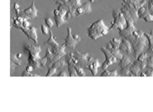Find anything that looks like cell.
<instances>
[{
    "mask_svg": "<svg viewBox=\"0 0 153 112\" xmlns=\"http://www.w3.org/2000/svg\"><path fill=\"white\" fill-rule=\"evenodd\" d=\"M66 46L65 44L60 45L58 47H55V48H52L51 47V50H52L53 54V57H54V61H57L58 60H60L61 58L64 57V56L67 55V53L65 51Z\"/></svg>",
    "mask_w": 153,
    "mask_h": 112,
    "instance_id": "10",
    "label": "cell"
},
{
    "mask_svg": "<svg viewBox=\"0 0 153 112\" xmlns=\"http://www.w3.org/2000/svg\"><path fill=\"white\" fill-rule=\"evenodd\" d=\"M22 77H39L38 74H34V73H32V72H30V71H27L26 70H25L21 74Z\"/></svg>",
    "mask_w": 153,
    "mask_h": 112,
    "instance_id": "34",
    "label": "cell"
},
{
    "mask_svg": "<svg viewBox=\"0 0 153 112\" xmlns=\"http://www.w3.org/2000/svg\"><path fill=\"white\" fill-rule=\"evenodd\" d=\"M118 71L117 70L109 71L108 70H105L101 74V77H117L118 76Z\"/></svg>",
    "mask_w": 153,
    "mask_h": 112,
    "instance_id": "28",
    "label": "cell"
},
{
    "mask_svg": "<svg viewBox=\"0 0 153 112\" xmlns=\"http://www.w3.org/2000/svg\"><path fill=\"white\" fill-rule=\"evenodd\" d=\"M47 47V50H46V57H47V67L50 68L53 64H54V57H53V54L52 50L50 46H46Z\"/></svg>",
    "mask_w": 153,
    "mask_h": 112,
    "instance_id": "17",
    "label": "cell"
},
{
    "mask_svg": "<svg viewBox=\"0 0 153 112\" xmlns=\"http://www.w3.org/2000/svg\"><path fill=\"white\" fill-rule=\"evenodd\" d=\"M100 66H101V64L99 63L98 59H94L91 56L88 57V70H89L91 72L93 76H96L97 74V68Z\"/></svg>",
    "mask_w": 153,
    "mask_h": 112,
    "instance_id": "11",
    "label": "cell"
},
{
    "mask_svg": "<svg viewBox=\"0 0 153 112\" xmlns=\"http://www.w3.org/2000/svg\"><path fill=\"white\" fill-rule=\"evenodd\" d=\"M130 70H131V73L134 74V77L136 76H139V73L141 72V67H140V64L138 60H135L133 63L131 64V67H130Z\"/></svg>",
    "mask_w": 153,
    "mask_h": 112,
    "instance_id": "18",
    "label": "cell"
},
{
    "mask_svg": "<svg viewBox=\"0 0 153 112\" xmlns=\"http://www.w3.org/2000/svg\"><path fill=\"white\" fill-rule=\"evenodd\" d=\"M88 36L91 39L96 40L98 38L107 35L109 31V27L106 26L102 19L94 22L91 26L87 29Z\"/></svg>",
    "mask_w": 153,
    "mask_h": 112,
    "instance_id": "2",
    "label": "cell"
},
{
    "mask_svg": "<svg viewBox=\"0 0 153 112\" xmlns=\"http://www.w3.org/2000/svg\"><path fill=\"white\" fill-rule=\"evenodd\" d=\"M143 19L146 22H153V15L150 13V12L148 13L147 15L145 16V17L143 18Z\"/></svg>",
    "mask_w": 153,
    "mask_h": 112,
    "instance_id": "37",
    "label": "cell"
},
{
    "mask_svg": "<svg viewBox=\"0 0 153 112\" xmlns=\"http://www.w3.org/2000/svg\"><path fill=\"white\" fill-rule=\"evenodd\" d=\"M56 70H57V68H56V67H54L53 65H52L50 68H49L48 72H47V73L46 74V76H47V77H51L53 75H54L55 73H56Z\"/></svg>",
    "mask_w": 153,
    "mask_h": 112,
    "instance_id": "33",
    "label": "cell"
},
{
    "mask_svg": "<svg viewBox=\"0 0 153 112\" xmlns=\"http://www.w3.org/2000/svg\"><path fill=\"white\" fill-rule=\"evenodd\" d=\"M147 6L149 8V10L150 13L153 15V0H149Z\"/></svg>",
    "mask_w": 153,
    "mask_h": 112,
    "instance_id": "39",
    "label": "cell"
},
{
    "mask_svg": "<svg viewBox=\"0 0 153 112\" xmlns=\"http://www.w3.org/2000/svg\"><path fill=\"white\" fill-rule=\"evenodd\" d=\"M56 76L57 77H67V72L65 70H62Z\"/></svg>",
    "mask_w": 153,
    "mask_h": 112,
    "instance_id": "44",
    "label": "cell"
},
{
    "mask_svg": "<svg viewBox=\"0 0 153 112\" xmlns=\"http://www.w3.org/2000/svg\"><path fill=\"white\" fill-rule=\"evenodd\" d=\"M145 36H146L149 43V47H148V52L153 53V30H151L149 33H145Z\"/></svg>",
    "mask_w": 153,
    "mask_h": 112,
    "instance_id": "24",
    "label": "cell"
},
{
    "mask_svg": "<svg viewBox=\"0 0 153 112\" xmlns=\"http://www.w3.org/2000/svg\"><path fill=\"white\" fill-rule=\"evenodd\" d=\"M131 43L132 47L133 54L135 58H138V56L144 52V50L147 47L148 39L145 36V32L142 30H135L132 34L129 35L126 37Z\"/></svg>",
    "mask_w": 153,
    "mask_h": 112,
    "instance_id": "1",
    "label": "cell"
},
{
    "mask_svg": "<svg viewBox=\"0 0 153 112\" xmlns=\"http://www.w3.org/2000/svg\"><path fill=\"white\" fill-rule=\"evenodd\" d=\"M146 68H149V69L153 70V56H147Z\"/></svg>",
    "mask_w": 153,
    "mask_h": 112,
    "instance_id": "32",
    "label": "cell"
},
{
    "mask_svg": "<svg viewBox=\"0 0 153 112\" xmlns=\"http://www.w3.org/2000/svg\"><path fill=\"white\" fill-rule=\"evenodd\" d=\"M80 6H81L80 0H69V2L65 5V6L67 8V10H68L67 11L71 13L73 16H75L76 10Z\"/></svg>",
    "mask_w": 153,
    "mask_h": 112,
    "instance_id": "14",
    "label": "cell"
},
{
    "mask_svg": "<svg viewBox=\"0 0 153 112\" xmlns=\"http://www.w3.org/2000/svg\"><path fill=\"white\" fill-rule=\"evenodd\" d=\"M88 1H89L90 2H94V1H95V0H88Z\"/></svg>",
    "mask_w": 153,
    "mask_h": 112,
    "instance_id": "47",
    "label": "cell"
},
{
    "mask_svg": "<svg viewBox=\"0 0 153 112\" xmlns=\"http://www.w3.org/2000/svg\"><path fill=\"white\" fill-rule=\"evenodd\" d=\"M27 38L33 40L36 44L37 45L38 38L37 33H36V28H35L34 26H30V29H29V36Z\"/></svg>",
    "mask_w": 153,
    "mask_h": 112,
    "instance_id": "21",
    "label": "cell"
},
{
    "mask_svg": "<svg viewBox=\"0 0 153 112\" xmlns=\"http://www.w3.org/2000/svg\"><path fill=\"white\" fill-rule=\"evenodd\" d=\"M26 70L27 71H30V72H32L33 70H35V68H34V67L33 65H31V64H28V65L26 66Z\"/></svg>",
    "mask_w": 153,
    "mask_h": 112,
    "instance_id": "43",
    "label": "cell"
},
{
    "mask_svg": "<svg viewBox=\"0 0 153 112\" xmlns=\"http://www.w3.org/2000/svg\"><path fill=\"white\" fill-rule=\"evenodd\" d=\"M11 63L16 64V66L19 67L21 65V60H19V58H18L17 54L15 53H11Z\"/></svg>",
    "mask_w": 153,
    "mask_h": 112,
    "instance_id": "31",
    "label": "cell"
},
{
    "mask_svg": "<svg viewBox=\"0 0 153 112\" xmlns=\"http://www.w3.org/2000/svg\"><path fill=\"white\" fill-rule=\"evenodd\" d=\"M65 60L67 63V68H68V71H69L70 76H71V77H79L76 69H75L74 64L72 60H71V58L69 54L66 55Z\"/></svg>",
    "mask_w": 153,
    "mask_h": 112,
    "instance_id": "16",
    "label": "cell"
},
{
    "mask_svg": "<svg viewBox=\"0 0 153 112\" xmlns=\"http://www.w3.org/2000/svg\"><path fill=\"white\" fill-rule=\"evenodd\" d=\"M69 55L74 64L81 66L84 69H88V57H89V53L88 52L80 53L78 51H74L69 53Z\"/></svg>",
    "mask_w": 153,
    "mask_h": 112,
    "instance_id": "6",
    "label": "cell"
},
{
    "mask_svg": "<svg viewBox=\"0 0 153 112\" xmlns=\"http://www.w3.org/2000/svg\"><path fill=\"white\" fill-rule=\"evenodd\" d=\"M44 20H45V23H46V25H47L50 29L52 28L53 26V24H54V23H53V21L52 20L51 18H45Z\"/></svg>",
    "mask_w": 153,
    "mask_h": 112,
    "instance_id": "35",
    "label": "cell"
},
{
    "mask_svg": "<svg viewBox=\"0 0 153 112\" xmlns=\"http://www.w3.org/2000/svg\"><path fill=\"white\" fill-rule=\"evenodd\" d=\"M131 64V59L127 56H122L121 60H119V63H118V65L121 68H123V67H126V66L129 65V64Z\"/></svg>",
    "mask_w": 153,
    "mask_h": 112,
    "instance_id": "26",
    "label": "cell"
},
{
    "mask_svg": "<svg viewBox=\"0 0 153 112\" xmlns=\"http://www.w3.org/2000/svg\"><path fill=\"white\" fill-rule=\"evenodd\" d=\"M17 56H18V58H20L21 56H22V54H21L20 53H18V54H17Z\"/></svg>",
    "mask_w": 153,
    "mask_h": 112,
    "instance_id": "46",
    "label": "cell"
},
{
    "mask_svg": "<svg viewBox=\"0 0 153 112\" xmlns=\"http://www.w3.org/2000/svg\"><path fill=\"white\" fill-rule=\"evenodd\" d=\"M101 50L102 51L103 53L105 54V58H106L105 61L102 64V65L101 66V69L102 70H107V68H108L109 66L114 64V63H117V62L118 61V59H117L114 55L112 54L111 53L107 48H105V47H101Z\"/></svg>",
    "mask_w": 153,
    "mask_h": 112,
    "instance_id": "8",
    "label": "cell"
},
{
    "mask_svg": "<svg viewBox=\"0 0 153 112\" xmlns=\"http://www.w3.org/2000/svg\"><path fill=\"white\" fill-rule=\"evenodd\" d=\"M121 38H113L111 40L109 41V43H111L112 47H114L115 49H119L120 47V44H121Z\"/></svg>",
    "mask_w": 153,
    "mask_h": 112,
    "instance_id": "29",
    "label": "cell"
},
{
    "mask_svg": "<svg viewBox=\"0 0 153 112\" xmlns=\"http://www.w3.org/2000/svg\"><path fill=\"white\" fill-rule=\"evenodd\" d=\"M108 50L109 51H110L111 53L112 54L114 55V56H115L117 59L118 60V61H119L120 60H121V58H122V56H123V55H122V53H121V50H120L119 49H115L114 48V47H112L111 45V43H108V44H107V47H106Z\"/></svg>",
    "mask_w": 153,
    "mask_h": 112,
    "instance_id": "19",
    "label": "cell"
},
{
    "mask_svg": "<svg viewBox=\"0 0 153 112\" xmlns=\"http://www.w3.org/2000/svg\"><path fill=\"white\" fill-rule=\"evenodd\" d=\"M147 3L146 0H122L121 6H124L129 11L130 14L132 16L134 22H136L138 19V9Z\"/></svg>",
    "mask_w": 153,
    "mask_h": 112,
    "instance_id": "5",
    "label": "cell"
},
{
    "mask_svg": "<svg viewBox=\"0 0 153 112\" xmlns=\"http://www.w3.org/2000/svg\"><path fill=\"white\" fill-rule=\"evenodd\" d=\"M50 38L47 39L46 43H45V46H50L52 48H55V47H58L60 46V44L57 43V42L55 40L54 37H53V35L52 30H50Z\"/></svg>",
    "mask_w": 153,
    "mask_h": 112,
    "instance_id": "20",
    "label": "cell"
},
{
    "mask_svg": "<svg viewBox=\"0 0 153 112\" xmlns=\"http://www.w3.org/2000/svg\"><path fill=\"white\" fill-rule=\"evenodd\" d=\"M67 10H68L65 6V5H60V6H58L56 10H53V12L55 22H56V25L58 28L60 27L62 25L66 24L67 22V20L65 19Z\"/></svg>",
    "mask_w": 153,
    "mask_h": 112,
    "instance_id": "7",
    "label": "cell"
},
{
    "mask_svg": "<svg viewBox=\"0 0 153 112\" xmlns=\"http://www.w3.org/2000/svg\"><path fill=\"white\" fill-rule=\"evenodd\" d=\"M52 1H53V2H56V1H58V0H52Z\"/></svg>",
    "mask_w": 153,
    "mask_h": 112,
    "instance_id": "48",
    "label": "cell"
},
{
    "mask_svg": "<svg viewBox=\"0 0 153 112\" xmlns=\"http://www.w3.org/2000/svg\"><path fill=\"white\" fill-rule=\"evenodd\" d=\"M22 24V26H23V27H25V28L29 29L30 27V22L28 21V19H26V20L23 21Z\"/></svg>",
    "mask_w": 153,
    "mask_h": 112,
    "instance_id": "41",
    "label": "cell"
},
{
    "mask_svg": "<svg viewBox=\"0 0 153 112\" xmlns=\"http://www.w3.org/2000/svg\"><path fill=\"white\" fill-rule=\"evenodd\" d=\"M144 72L146 73V77H153V70L149 69V68H146L144 70Z\"/></svg>",
    "mask_w": 153,
    "mask_h": 112,
    "instance_id": "38",
    "label": "cell"
},
{
    "mask_svg": "<svg viewBox=\"0 0 153 112\" xmlns=\"http://www.w3.org/2000/svg\"><path fill=\"white\" fill-rule=\"evenodd\" d=\"M14 10H15L16 11V14H18V13L20 12V9H19V5L18 2H16L15 4H14Z\"/></svg>",
    "mask_w": 153,
    "mask_h": 112,
    "instance_id": "42",
    "label": "cell"
},
{
    "mask_svg": "<svg viewBox=\"0 0 153 112\" xmlns=\"http://www.w3.org/2000/svg\"><path fill=\"white\" fill-rule=\"evenodd\" d=\"M47 60L46 56H43V58H41V60H40V65H41V67H47Z\"/></svg>",
    "mask_w": 153,
    "mask_h": 112,
    "instance_id": "40",
    "label": "cell"
},
{
    "mask_svg": "<svg viewBox=\"0 0 153 112\" xmlns=\"http://www.w3.org/2000/svg\"><path fill=\"white\" fill-rule=\"evenodd\" d=\"M48 26H45V25H41V27H40V29H41V32L43 34V35H48V33H50V30H48Z\"/></svg>",
    "mask_w": 153,
    "mask_h": 112,
    "instance_id": "36",
    "label": "cell"
},
{
    "mask_svg": "<svg viewBox=\"0 0 153 112\" xmlns=\"http://www.w3.org/2000/svg\"><path fill=\"white\" fill-rule=\"evenodd\" d=\"M74 67L75 69H76V72H77L78 76H80V77H85L86 76V73L84 72V68H83L81 66L74 64Z\"/></svg>",
    "mask_w": 153,
    "mask_h": 112,
    "instance_id": "30",
    "label": "cell"
},
{
    "mask_svg": "<svg viewBox=\"0 0 153 112\" xmlns=\"http://www.w3.org/2000/svg\"><path fill=\"white\" fill-rule=\"evenodd\" d=\"M112 17L113 21L111 22V27L109 28V31H112L113 30H123L127 26V22L124 16L123 13H121V9H116L112 11Z\"/></svg>",
    "mask_w": 153,
    "mask_h": 112,
    "instance_id": "4",
    "label": "cell"
},
{
    "mask_svg": "<svg viewBox=\"0 0 153 112\" xmlns=\"http://www.w3.org/2000/svg\"><path fill=\"white\" fill-rule=\"evenodd\" d=\"M60 1H61V2H63V3H64V5H66V4H67V2H69V0H60Z\"/></svg>",
    "mask_w": 153,
    "mask_h": 112,
    "instance_id": "45",
    "label": "cell"
},
{
    "mask_svg": "<svg viewBox=\"0 0 153 112\" xmlns=\"http://www.w3.org/2000/svg\"><path fill=\"white\" fill-rule=\"evenodd\" d=\"M25 51L28 52V64H31L34 67L35 70L41 68L40 60L41 57L39 56V53L41 52V47L39 45H27L25 44Z\"/></svg>",
    "mask_w": 153,
    "mask_h": 112,
    "instance_id": "3",
    "label": "cell"
},
{
    "mask_svg": "<svg viewBox=\"0 0 153 112\" xmlns=\"http://www.w3.org/2000/svg\"><path fill=\"white\" fill-rule=\"evenodd\" d=\"M130 67H131V64L126 66V67H123V68H121V71H120V75L121 76H125V77H134V74L131 72L130 70Z\"/></svg>",
    "mask_w": 153,
    "mask_h": 112,
    "instance_id": "25",
    "label": "cell"
},
{
    "mask_svg": "<svg viewBox=\"0 0 153 112\" xmlns=\"http://www.w3.org/2000/svg\"><path fill=\"white\" fill-rule=\"evenodd\" d=\"M53 65L56 67L57 69H62V68H64V67H65L67 65V63L66 61L65 58L63 57L61 59H60V60H58L57 61L55 62Z\"/></svg>",
    "mask_w": 153,
    "mask_h": 112,
    "instance_id": "27",
    "label": "cell"
},
{
    "mask_svg": "<svg viewBox=\"0 0 153 112\" xmlns=\"http://www.w3.org/2000/svg\"><path fill=\"white\" fill-rule=\"evenodd\" d=\"M119 50L121 51L125 52L127 54H131V51H132V47H131V43L129 40L126 38L121 37V42L120 44Z\"/></svg>",
    "mask_w": 153,
    "mask_h": 112,
    "instance_id": "15",
    "label": "cell"
},
{
    "mask_svg": "<svg viewBox=\"0 0 153 112\" xmlns=\"http://www.w3.org/2000/svg\"><path fill=\"white\" fill-rule=\"evenodd\" d=\"M67 35L66 37H64V41H65L64 44H65L66 47H67V48H70L71 50H74L76 44L80 41L74 37V36L72 35V33H71V29L70 27H68L67 29Z\"/></svg>",
    "mask_w": 153,
    "mask_h": 112,
    "instance_id": "9",
    "label": "cell"
},
{
    "mask_svg": "<svg viewBox=\"0 0 153 112\" xmlns=\"http://www.w3.org/2000/svg\"><path fill=\"white\" fill-rule=\"evenodd\" d=\"M140 64L141 71L144 70L146 67V60H147V53H141L138 58H136Z\"/></svg>",
    "mask_w": 153,
    "mask_h": 112,
    "instance_id": "22",
    "label": "cell"
},
{
    "mask_svg": "<svg viewBox=\"0 0 153 112\" xmlns=\"http://www.w3.org/2000/svg\"><path fill=\"white\" fill-rule=\"evenodd\" d=\"M146 4L147 3L142 5V6H141L139 9H138V19H143L144 17H145V16H146L148 13H149V8H148V6Z\"/></svg>",
    "mask_w": 153,
    "mask_h": 112,
    "instance_id": "23",
    "label": "cell"
},
{
    "mask_svg": "<svg viewBox=\"0 0 153 112\" xmlns=\"http://www.w3.org/2000/svg\"><path fill=\"white\" fill-rule=\"evenodd\" d=\"M91 12V6L90 2H85L76 9V12H75V16L78 17L81 15H84V14H90Z\"/></svg>",
    "mask_w": 153,
    "mask_h": 112,
    "instance_id": "12",
    "label": "cell"
},
{
    "mask_svg": "<svg viewBox=\"0 0 153 112\" xmlns=\"http://www.w3.org/2000/svg\"><path fill=\"white\" fill-rule=\"evenodd\" d=\"M37 9L36 8L35 6V2L33 1L32 4H31V6L30 7H28L27 9L23 10V13H25V15L26 16L28 17L30 19H33L37 17Z\"/></svg>",
    "mask_w": 153,
    "mask_h": 112,
    "instance_id": "13",
    "label": "cell"
}]
</instances>
